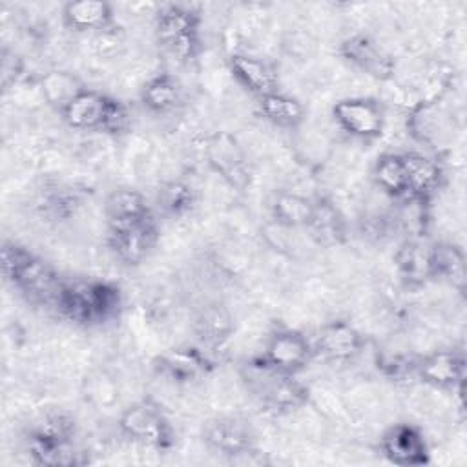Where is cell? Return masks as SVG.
<instances>
[{
  "mask_svg": "<svg viewBox=\"0 0 467 467\" xmlns=\"http://www.w3.org/2000/svg\"><path fill=\"white\" fill-rule=\"evenodd\" d=\"M407 166V201L427 204L441 186L443 170L440 162L423 153H403Z\"/></svg>",
  "mask_w": 467,
  "mask_h": 467,
  "instance_id": "obj_22",
  "label": "cell"
},
{
  "mask_svg": "<svg viewBox=\"0 0 467 467\" xmlns=\"http://www.w3.org/2000/svg\"><path fill=\"white\" fill-rule=\"evenodd\" d=\"M139 97L150 113L168 115L184 104V86L175 75L161 71L142 84Z\"/></svg>",
  "mask_w": 467,
  "mask_h": 467,
  "instance_id": "obj_24",
  "label": "cell"
},
{
  "mask_svg": "<svg viewBox=\"0 0 467 467\" xmlns=\"http://www.w3.org/2000/svg\"><path fill=\"white\" fill-rule=\"evenodd\" d=\"M374 184L390 199L407 201V166L403 153H381L372 164Z\"/></svg>",
  "mask_w": 467,
  "mask_h": 467,
  "instance_id": "obj_28",
  "label": "cell"
},
{
  "mask_svg": "<svg viewBox=\"0 0 467 467\" xmlns=\"http://www.w3.org/2000/svg\"><path fill=\"white\" fill-rule=\"evenodd\" d=\"M226 66L235 84L255 99L279 91V73L275 66L265 58L246 53H232Z\"/></svg>",
  "mask_w": 467,
  "mask_h": 467,
  "instance_id": "obj_19",
  "label": "cell"
},
{
  "mask_svg": "<svg viewBox=\"0 0 467 467\" xmlns=\"http://www.w3.org/2000/svg\"><path fill=\"white\" fill-rule=\"evenodd\" d=\"M332 120L348 137L363 142L379 139L385 131L387 111L381 100L374 97H345L332 109Z\"/></svg>",
  "mask_w": 467,
  "mask_h": 467,
  "instance_id": "obj_9",
  "label": "cell"
},
{
  "mask_svg": "<svg viewBox=\"0 0 467 467\" xmlns=\"http://www.w3.org/2000/svg\"><path fill=\"white\" fill-rule=\"evenodd\" d=\"M418 358H410L407 354H387L378 358V368L390 379H407L414 376Z\"/></svg>",
  "mask_w": 467,
  "mask_h": 467,
  "instance_id": "obj_34",
  "label": "cell"
},
{
  "mask_svg": "<svg viewBox=\"0 0 467 467\" xmlns=\"http://www.w3.org/2000/svg\"><path fill=\"white\" fill-rule=\"evenodd\" d=\"M414 376L432 389L456 390L462 387L465 376L463 352L454 348H441L425 354L423 358H418Z\"/></svg>",
  "mask_w": 467,
  "mask_h": 467,
  "instance_id": "obj_18",
  "label": "cell"
},
{
  "mask_svg": "<svg viewBox=\"0 0 467 467\" xmlns=\"http://www.w3.org/2000/svg\"><path fill=\"white\" fill-rule=\"evenodd\" d=\"M407 131L429 150H438L452 139V113L438 99L420 102L407 115Z\"/></svg>",
  "mask_w": 467,
  "mask_h": 467,
  "instance_id": "obj_17",
  "label": "cell"
},
{
  "mask_svg": "<svg viewBox=\"0 0 467 467\" xmlns=\"http://www.w3.org/2000/svg\"><path fill=\"white\" fill-rule=\"evenodd\" d=\"M339 55L348 66L374 80L387 82L394 77V57L367 33H354L347 36L339 44Z\"/></svg>",
  "mask_w": 467,
  "mask_h": 467,
  "instance_id": "obj_15",
  "label": "cell"
},
{
  "mask_svg": "<svg viewBox=\"0 0 467 467\" xmlns=\"http://www.w3.org/2000/svg\"><path fill=\"white\" fill-rule=\"evenodd\" d=\"M117 429L128 441L157 452H166L175 445V431L170 418L151 400L128 405L119 416Z\"/></svg>",
  "mask_w": 467,
  "mask_h": 467,
  "instance_id": "obj_7",
  "label": "cell"
},
{
  "mask_svg": "<svg viewBox=\"0 0 467 467\" xmlns=\"http://www.w3.org/2000/svg\"><path fill=\"white\" fill-rule=\"evenodd\" d=\"M202 153L210 170L219 175L232 190L244 192L250 188L254 179L252 162L244 146L234 133L226 130L213 131L206 137Z\"/></svg>",
  "mask_w": 467,
  "mask_h": 467,
  "instance_id": "obj_8",
  "label": "cell"
},
{
  "mask_svg": "<svg viewBox=\"0 0 467 467\" xmlns=\"http://www.w3.org/2000/svg\"><path fill=\"white\" fill-rule=\"evenodd\" d=\"M234 332V319L221 305H210L201 310L195 319V334L202 347L215 348L223 345Z\"/></svg>",
  "mask_w": 467,
  "mask_h": 467,
  "instance_id": "obj_32",
  "label": "cell"
},
{
  "mask_svg": "<svg viewBox=\"0 0 467 467\" xmlns=\"http://www.w3.org/2000/svg\"><path fill=\"white\" fill-rule=\"evenodd\" d=\"M266 367L283 374H299L314 358L312 339L296 328H275L255 356Z\"/></svg>",
  "mask_w": 467,
  "mask_h": 467,
  "instance_id": "obj_12",
  "label": "cell"
},
{
  "mask_svg": "<svg viewBox=\"0 0 467 467\" xmlns=\"http://www.w3.org/2000/svg\"><path fill=\"white\" fill-rule=\"evenodd\" d=\"M26 71V64L20 53H16L15 49H11L9 46L2 47V55H0V82H2V89L7 91L11 89L15 84H18V80L24 77Z\"/></svg>",
  "mask_w": 467,
  "mask_h": 467,
  "instance_id": "obj_33",
  "label": "cell"
},
{
  "mask_svg": "<svg viewBox=\"0 0 467 467\" xmlns=\"http://www.w3.org/2000/svg\"><path fill=\"white\" fill-rule=\"evenodd\" d=\"M150 215H155L153 208L150 206L144 193L137 188L122 186V188L111 190L106 195V201H104L106 226L128 224Z\"/></svg>",
  "mask_w": 467,
  "mask_h": 467,
  "instance_id": "obj_25",
  "label": "cell"
},
{
  "mask_svg": "<svg viewBox=\"0 0 467 467\" xmlns=\"http://www.w3.org/2000/svg\"><path fill=\"white\" fill-rule=\"evenodd\" d=\"M394 270L407 288H421L432 281V243L405 241L394 254Z\"/></svg>",
  "mask_w": 467,
  "mask_h": 467,
  "instance_id": "obj_21",
  "label": "cell"
},
{
  "mask_svg": "<svg viewBox=\"0 0 467 467\" xmlns=\"http://www.w3.org/2000/svg\"><path fill=\"white\" fill-rule=\"evenodd\" d=\"M310 239L323 248L339 246L347 241L348 226L343 212L328 197L312 199L310 219L305 226Z\"/></svg>",
  "mask_w": 467,
  "mask_h": 467,
  "instance_id": "obj_20",
  "label": "cell"
},
{
  "mask_svg": "<svg viewBox=\"0 0 467 467\" xmlns=\"http://www.w3.org/2000/svg\"><path fill=\"white\" fill-rule=\"evenodd\" d=\"M62 22L77 33H104L113 26L115 13L104 0H71L62 7Z\"/></svg>",
  "mask_w": 467,
  "mask_h": 467,
  "instance_id": "obj_23",
  "label": "cell"
},
{
  "mask_svg": "<svg viewBox=\"0 0 467 467\" xmlns=\"http://www.w3.org/2000/svg\"><path fill=\"white\" fill-rule=\"evenodd\" d=\"M153 33L159 47L177 62H192L202 51L201 16L188 4H162L153 18Z\"/></svg>",
  "mask_w": 467,
  "mask_h": 467,
  "instance_id": "obj_6",
  "label": "cell"
},
{
  "mask_svg": "<svg viewBox=\"0 0 467 467\" xmlns=\"http://www.w3.org/2000/svg\"><path fill=\"white\" fill-rule=\"evenodd\" d=\"M42 97L47 106H51L58 115L62 109L82 91L86 86L77 75L64 69H51L40 78Z\"/></svg>",
  "mask_w": 467,
  "mask_h": 467,
  "instance_id": "obj_31",
  "label": "cell"
},
{
  "mask_svg": "<svg viewBox=\"0 0 467 467\" xmlns=\"http://www.w3.org/2000/svg\"><path fill=\"white\" fill-rule=\"evenodd\" d=\"M159 223L155 215L119 224L106 226V243L111 255L124 266L144 263L159 243Z\"/></svg>",
  "mask_w": 467,
  "mask_h": 467,
  "instance_id": "obj_11",
  "label": "cell"
},
{
  "mask_svg": "<svg viewBox=\"0 0 467 467\" xmlns=\"http://www.w3.org/2000/svg\"><path fill=\"white\" fill-rule=\"evenodd\" d=\"M122 290L106 279H66L55 312L80 327H100L115 321L122 310Z\"/></svg>",
  "mask_w": 467,
  "mask_h": 467,
  "instance_id": "obj_3",
  "label": "cell"
},
{
  "mask_svg": "<svg viewBox=\"0 0 467 467\" xmlns=\"http://www.w3.org/2000/svg\"><path fill=\"white\" fill-rule=\"evenodd\" d=\"M432 281H445L458 292L465 290V254L456 243H432Z\"/></svg>",
  "mask_w": 467,
  "mask_h": 467,
  "instance_id": "obj_27",
  "label": "cell"
},
{
  "mask_svg": "<svg viewBox=\"0 0 467 467\" xmlns=\"http://www.w3.org/2000/svg\"><path fill=\"white\" fill-rule=\"evenodd\" d=\"M197 204V192L195 188L182 181L171 179L159 186L157 190V208L162 215L170 219H182L193 212Z\"/></svg>",
  "mask_w": 467,
  "mask_h": 467,
  "instance_id": "obj_30",
  "label": "cell"
},
{
  "mask_svg": "<svg viewBox=\"0 0 467 467\" xmlns=\"http://www.w3.org/2000/svg\"><path fill=\"white\" fill-rule=\"evenodd\" d=\"M365 337L361 332L343 319L328 321L321 325L312 337L314 358H321L328 363H347L361 354Z\"/></svg>",
  "mask_w": 467,
  "mask_h": 467,
  "instance_id": "obj_16",
  "label": "cell"
},
{
  "mask_svg": "<svg viewBox=\"0 0 467 467\" xmlns=\"http://www.w3.org/2000/svg\"><path fill=\"white\" fill-rule=\"evenodd\" d=\"M381 456L398 467H421L431 462L427 438L414 423L400 421L390 425L379 436Z\"/></svg>",
  "mask_w": 467,
  "mask_h": 467,
  "instance_id": "obj_14",
  "label": "cell"
},
{
  "mask_svg": "<svg viewBox=\"0 0 467 467\" xmlns=\"http://www.w3.org/2000/svg\"><path fill=\"white\" fill-rule=\"evenodd\" d=\"M29 462L44 467H73L86 460L77 447V421L62 410L53 409L35 418L24 434Z\"/></svg>",
  "mask_w": 467,
  "mask_h": 467,
  "instance_id": "obj_2",
  "label": "cell"
},
{
  "mask_svg": "<svg viewBox=\"0 0 467 467\" xmlns=\"http://www.w3.org/2000/svg\"><path fill=\"white\" fill-rule=\"evenodd\" d=\"M248 392L257 403L272 414H290L305 407L310 400V390L294 374L277 372L257 358L250 359L241 372Z\"/></svg>",
  "mask_w": 467,
  "mask_h": 467,
  "instance_id": "obj_5",
  "label": "cell"
},
{
  "mask_svg": "<svg viewBox=\"0 0 467 467\" xmlns=\"http://www.w3.org/2000/svg\"><path fill=\"white\" fill-rule=\"evenodd\" d=\"M312 212V199L296 192H277L270 202V219L277 228H305Z\"/></svg>",
  "mask_w": 467,
  "mask_h": 467,
  "instance_id": "obj_29",
  "label": "cell"
},
{
  "mask_svg": "<svg viewBox=\"0 0 467 467\" xmlns=\"http://www.w3.org/2000/svg\"><path fill=\"white\" fill-rule=\"evenodd\" d=\"M0 266L4 281L26 303L55 312L66 277L51 263L16 241H4Z\"/></svg>",
  "mask_w": 467,
  "mask_h": 467,
  "instance_id": "obj_1",
  "label": "cell"
},
{
  "mask_svg": "<svg viewBox=\"0 0 467 467\" xmlns=\"http://www.w3.org/2000/svg\"><path fill=\"white\" fill-rule=\"evenodd\" d=\"M257 113L261 119L281 130H296L306 117L303 102L281 89L257 99Z\"/></svg>",
  "mask_w": 467,
  "mask_h": 467,
  "instance_id": "obj_26",
  "label": "cell"
},
{
  "mask_svg": "<svg viewBox=\"0 0 467 467\" xmlns=\"http://www.w3.org/2000/svg\"><path fill=\"white\" fill-rule=\"evenodd\" d=\"M212 352L202 345H179L153 359V370L173 385H192L215 368Z\"/></svg>",
  "mask_w": 467,
  "mask_h": 467,
  "instance_id": "obj_13",
  "label": "cell"
},
{
  "mask_svg": "<svg viewBox=\"0 0 467 467\" xmlns=\"http://www.w3.org/2000/svg\"><path fill=\"white\" fill-rule=\"evenodd\" d=\"M255 431L252 423L241 416H215L202 423L201 441L215 456L237 460L248 456L255 449Z\"/></svg>",
  "mask_w": 467,
  "mask_h": 467,
  "instance_id": "obj_10",
  "label": "cell"
},
{
  "mask_svg": "<svg viewBox=\"0 0 467 467\" xmlns=\"http://www.w3.org/2000/svg\"><path fill=\"white\" fill-rule=\"evenodd\" d=\"M64 124L75 131L122 135L131 126L126 104L108 93L86 88L60 113Z\"/></svg>",
  "mask_w": 467,
  "mask_h": 467,
  "instance_id": "obj_4",
  "label": "cell"
}]
</instances>
